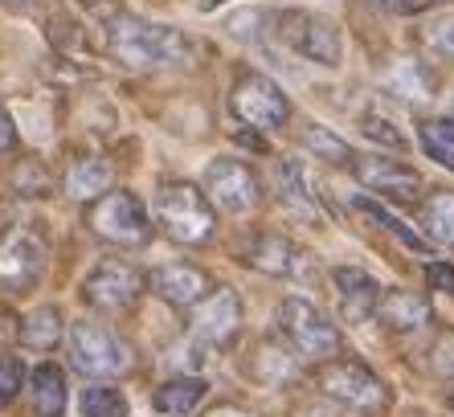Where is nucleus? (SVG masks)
<instances>
[{"label":"nucleus","instance_id":"nucleus-1","mask_svg":"<svg viewBox=\"0 0 454 417\" xmlns=\"http://www.w3.org/2000/svg\"><path fill=\"white\" fill-rule=\"evenodd\" d=\"M106 50L111 58L131 70H164V66H180L189 62L197 45L192 37H184L172 25H156V21H139V17H115L106 25Z\"/></svg>","mask_w":454,"mask_h":417},{"label":"nucleus","instance_id":"nucleus-2","mask_svg":"<svg viewBox=\"0 0 454 417\" xmlns=\"http://www.w3.org/2000/svg\"><path fill=\"white\" fill-rule=\"evenodd\" d=\"M316 381L332 401L348 405L352 413H360V417H385L393 405L389 385H385L369 365H360V360H340L336 356L328 365H319Z\"/></svg>","mask_w":454,"mask_h":417},{"label":"nucleus","instance_id":"nucleus-3","mask_svg":"<svg viewBox=\"0 0 454 417\" xmlns=\"http://www.w3.org/2000/svg\"><path fill=\"white\" fill-rule=\"evenodd\" d=\"M156 225L172 241H201L213 233V205L197 185H164L156 193Z\"/></svg>","mask_w":454,"mask_h":417},{"label":"nucleus","instance_id":"nucleus-4","mask_svg":"<svg viewBox=\"0 0 454 417\" xmlns=\"http://www.w3.org/2000/svg\"><path fill=\"white\" fill-rule=\"evenodd\" d=\"M278 327H283V335L295 344V356L324 360V365L336 360L340 344H344V340H340V327L319 311L316 303L299 299V295L283 299V307H278Z\"/></svg>","mask_w":454,"mask_h":417},{"label":"nucleus","instance_id":"nucleus-5","mask_svg":"<svg viewBox=\"0 0 454 417\" xmlns=\"http://www.w3.org/2000/svg\"><path fill=\"white\" fill-rule=\"evenodd\" d=\"M230 115L238 123H246L250 131H275L291 119V98L286 90L275 83V78H266V74H242L230 90Z\"/></svg>","mask_w":454,"mask_h":417},{"label":"nucleus","instance_id":"nucleus-6","mask_svg":"<svg viewBox=\"0 0 454 417\" xmlns=\"http://www.w3.org/2000/svg\"><path fill=\"white\" fill-rule=\"evenodd\" d=\"M70 365L82 376H119L136 365L131 348L95 319H78L70 327Z\"/></svg>","mask_w":454,"mask_h":417},{"label":"nucleus","instance_id":"nucleus-7","mask_svg":"<svg viewBox=\"0 0 454 417\" xmlns=\"http://www.w3.org/2000/svg\"><path fill=\"white\" fill-rule=\"evenodd\" d=\"M90 230L98 238L115 241V246H144L152 238V217L144 201L131 193V188H115V193H103L90 208Z\"/></svg>","mask_w":454,"mask_h":417},{"label":"nucleus","instance_id":"nucleus-8","mask_svg":"<svg viewBox=\"0 0 454 417\" xmlns=\"http://www.w3.org/2000/svg\"><path fill=\"white\" fill-rule=\"evenodd\" d=\"M278 33L299 58L324 66V70H336L340 58H344L340 29L319 12H286V17H278Z\"/></svg>","mask_w":454,"mask_h":417},{"label":"nucleus","instance_id":"nucleus-9","mask_svg":"<svg viewBox=\"0 0 454 417\" xmlns=\"http://www.w3.org/2000/svg\"><path fill=\"white\" fill-rule=\"evenodd\" d=\"M144 291V274L123 258H106L82 279V303L95 311H123Z\"/></svg>","mask_w":454,"mask_h":417},{"label":"nucleus","instance_id":"nucleus-10","mask_svg":"<svg viewBox=\"0 0 454 417\" xmlns=\"http://www.w3.org/2000/svg\"><path fill=\"white\" fill-rule=\"evenodd\" d=\"M205 188L213 205H222L225 213H250L262 205V177L242 160H213L205 168Z\"/></svg>","mask_w":454,"mask_h":417},{"label":"nucleus","instance_id":"nucleus-11","mask_svg":"<svg viewBox=\"0 0 454 417\" xmlns=\"http://www.w3.org/2000/svg\"><path fill=\"white\" fill-rule=\"evenodd\" d=\"M45 266V246L42 238H33L29 230H9L0 233V287L4 291H29L42 279Z\"/></svg>","mask_w":454,"mask_h":417},{"label":"nucleus","instance_id":"nucleus-12","mask_svg":"<svg viewBox=\"0 0 454 417\" xmlns=\"http://www.w3.org/2000/svg\"><path fill=\"white\" fill-rule=\"evenodd\" d=\"M352 172L364 188H372L377 197H393V201H418L422 197V177L410 164H397L389 156H356Z\"/></svg>","mask_w":454,"mask_h":417},{"label":"nucleus","instance_id":"nucleus-13","mask_svg":"<svg viewBox=\"0 0 454 417\" xmlns=\"http://www.w3.org/2000/svg\"><path fill=\"white\" fill-rule=\"evenodd\" d=\"M209 274L197 262H164V266L152 271V291L160 299H168L172 307H197L209 295Z\"/></svg>","mask_w":454,"mask_h":417},{"label":"nucleus","instance_id":"nucleus-14","mask_svg":"<svg viewBox=\"0 0 454 417\" xmlns=\"http://www.w3.org/2000/svg\"><path fill=\"white\" fill-rule=\"evenodd\" d=\"M242 327V303L230 287L222 291H209L197 307H192V332L209 340V344H225L233 332Z\"/></svg>","mask_w":454,"mask_h":417},{"label":"nucleus","instance_id":"nucleus-15","mask_svg":"<svg viewBox=\"0 0 454 417\" xmlns=\"http://www.w3.org/2000/svg\"><path fill=\"white\" fill-rule=\"evenodd\" d=\"M332 282H336L340 315H344L348 324H364V319L377 315L380 287L369 271H360V266H336V271H332Z\"/></svg>","mask_w":454,"mask_h":417},{"label":"nucleus","instance_id":"nucleus-16","mask_svg":"<svg viewBox=\"0 0 454 417\" xmlns=\"http://www.w3.org/2000/svg\"><path fill=\"white\" fill-rule=\"evenodd\" d=\"M242 258H246V266H254V271L275 274V279H291V274H299L307 254L299 250L291 238H283V233H258V238L246 246Z\"/></svg>","mask_w":454,"mask_h":417},{"label":"nucleus","instance_id":"nucleus-17","mask_svg":"<svg viewBox=\"0 0 454 417\" xmlns=\"http://www.w3.org/2000/svg\"><path fill=\"white\" fill-rule=\"evenodd\" d=\"M377 319L389 327V332L405 335V332H422V327L434 319V311L422 295L389 287V291H380V299H377Z\"/></svg>","mask_w":454,"mask_h":417},{"label":"nucleus","instance_id":"nucleus-18","mask_svg":"<svg viewBox=\"0 0 454 417\" xmlns=\"http://www.w3.org/2000/svg\"><path fill=\"white\" fill-rule=\"evenodd\" d=\"M250 376L266 389H278V385H286V381L299 376V356L286 344L266 340V344H258V352L250 356Z\"/></svg>","mask_w":454,"mask_h":417},{"label":"nucleus","instance_id":"nucleus-19","mask_svg":"<svg viewBox=\"0 0 454 417\" xmlns=\"http://www.w3.org/2000/svg\"><path fill=\"white\" fill-rule=\"evenodd\" d=\"M205 393H209V385H205L201 376H172V381H164V385L152 393V405L164 417H184L201 405Z\"/></svg>","mask_w":454,"mask_h":417},{"label":"nucleus","instance_id":"nucleus-20","mask_svg":"<svg viewBox=\"0 0 454 417\" xmlns=\"http://www.w3.org/2000/svg\"><path fill=\"white\" fill-rule=\"evenodd\" d=\"M33 409H37V417H62L66 413V373L58 365H37L33 368Z\"/></svg>","mask_w":454,"mask_h":417},{"label":"nucleus","instance_id":"nucleus-21","mask_svg":"<svg viewBox=\"0 0 454 417\" xmlns=\"http://www.w3.org/2000/svg\"><path fill=\"white\" fill-rule=\"evenodd\" d=\"M422 230L430 241L454 250V193L450 188H434L422 201Z\"/></svg>","mask_w":454,"mask_h":417},{"label":"nucleus","instance_id":"nucleus-22","mask_svg":"<svg viewBox=\"0 0 454 417\" xmlns=\"http://www.w3.org/2000/svg\"><path fill=\"white\" fill-rule=\"evenodd\" d=\"M103 188H111V164L98 156H82L70 164L66 172V193L78 201H95L103 197Z\"/></svg>","mask_w":454,"mask_h":417},{"label":"nucleus","instance_id":"nucleus-23","mask_svg":"<svg viewBox=\"0 0 454 417\" xmlns=\"http://www.w3.org/2000/svg\"><path fill=\"white\" fill-rule=\"evenodd\" d=\"M278 193H283L286 205L319 213V193H316V185H311V177H307L303 160H283V168H278Z\"/></svg>","mask_w":454,"mask_h":417},{"label":"nucleus","instance_id":"nucleus-24","mask_svg":"<svg viewBox=\"0 0 454 417\" xmlns=\"http://www.w3.org/2000/svg\"><path fill=\"white\" fill-rule=\"evenodd\" d=\"M385 86H389L393 94H402V98H410V103H422V98H434V74L426 70L422 62H413V58H405V62H397L389 74H385Z\"/></svg>","mask_w":454,"mask_h":417},{"label":"nucleus","instance_id":"nucleus-25","mask_svg":"<svg viewBox=\"0 0 454 417\" xmlns=\"http://www.w3.org/2000/svg\"><path fill=\"white\" fill-rule=\"evenodd\" d=\"M352 208H356V213H364V217H372L377 225H385V230H389L393 238L402 241L405 250H413V254H430V241H426L422 233L413 230V225H405V221L397 217V213H389V208H380L372 197H352Z\"/></svg>","mask_w":454,"mask_h":417},{"label":"nucleus","instance_id":"nucleus-26","mask_svg":"<svg viewBox=\"0 0 454 417\" xmlns=\"http://www.w3.org/2000/svg\"><path fill=\"white\" fill-rule=\"evenodd\" d=\"M21 344L33 348V352H45V348L58 344V335H62V311L58 307H37L21 319Z\"/></svg>","mask_w":454,"mask_h":417},{"label":"nucleus","instance_id":"nucleus-27","mask_svg":"<svg viewBox=\"0 0 454 417\" xmlns=\"http://www.w3.org/2000/svg\"><path fill=\"white\" fill-rule=\"evenodd\" d=\"M418 144L434 164L454 172V119H422L418 123Z\"/></svg>","mask_w":454,"mask_h":417},{"label":"nucleus","instance_id":"nucleus-28","mask_svg":"<svg viewBox=\"0 0 454 417\" xmlns=\"http://www.w3.org/2000/svg\"><path fill=\"white\" fill-rule=\"evenodd\" d=\"M299 144L311 152V156H319V160H328V164H352L356 160V152H352L344 139L336 136V131H328V127H319V123H311L299 136Z\"/></svg>","mask_w":454,"mask_h":417},{"label":"nucleus","instance_id":"nucleus-29","mask_svg":"<svg viewBox=\"0 0 454 417\" xmlns=\"http://www.w3.org/2000/svg\"><path fill=\"white\" fill-rule=\"evenodd\" d=\"M78 413L82 417H127V397L115 385H90L78 397Z\"/></svg>","mask_w":454,"mask_h":417},{"label":"nucleus","instance_id":"nucleus-30","mask_svg":"<svg viewBox=\"0 0 454 417\" xmlns=\"http://www.w3.org/2000/svg\"><path fill=\"white\" fill-rule=\"evenodd\" d=\"M422 42L430 45L438 58H450L454 62V17H438V21H430L422 29Z\"/></svg>","mask_w":454,"mask_h":417},{"label":"nucleus","instance_id":"nucleus-31","mask_svg":"<svg viewBox=\"0 0 454 417\" xmlns=\"http://www.w3.org/2000/svg\"><path fill=\"white\" fill-rule=\"evenodd\" d=\"M360 131H364V136H369L372 144H380V147H397V152H402V147L410 144V139H405L402 131H397V127L389 123V119H380V115H364V119H360Z\"/></svg>","mask_w":454,"mask_h":417},{"label":"nucleus","instance_id":"nucleus-32","mask_svg":"<svg viewBox=\"0 0 454 417\" xmlns=\"http://www.w3.org/2000/svg\"><path fill=\"white\" fill-rule=\"evenodd\" d=\"M21 381H25V365L17 356L0 352V405H9L12 397L21 393Z\"/></svg>","mask_w":454,"mask_h":417},{"label":"nucleus","instance_id":"nucleus-33","mask_svg":"<svg viewBox=\"0 0 454 417\" xmlns=\"http://www.w3.org/2000/svg\"><path fill=\"white\" fill-rule=\"evenodd\" d=\"M262 21H270V12H238L230 21V33L242 37V42H262V33H266Z\"/></svg>","mask_w":454,"mask_h":417},{"label":"nucleus","instance_id":"nucleus-34","mask_svg":"<svg viewBox=\"0 0 454 417\" xmlns=\"http://www.w3.org/2000/svg\"><path fill=\"white\" fill-rule=\"evenodd\" d=\"M430 365L438 376H454V335H442L430 352Z\"/></svg>","mask_w":454,"mask_h":417},{"label":"nucleus","instance_id":"nucleus-35","mask_svg":"<svg viewBox=\"0 0 454 417\" xmlns=\"http://www.w3.org/2000/svg\"><path fill=\"white\" fill-rule=\"evenodd\" d=\"M426 282L438 287V291L454 295V266H446V262H430V266H426Z\"/></svg>","mask_w":454,"mask_h":417},{"label":"nucleus","instance_id":"nucleus-36","mask_svg":"<svg viewBox=\"0 0 454 417\" xmlns=\"http://www.w3.org/2000/svg\"><path fill=\"white\" fill-rule=\"evenodd\" d=\"M385 12H393V17H413V12H426L434 4V0H377Z\"/></svg>","mask_w":454,"mask_h":417},{"label":"nucleus","instance_id":"nucleus-37","mask_svg":"<svg viewBox=\"0 0 454 417\" xmlns=\"http://www.w3.org/2000/svg\"><path fill=\"white\" fill-rule=\"evenodd\" d=\"M17 144V127H12V119L0 111V152H9V147Z\"/></svg>","mask_w":454,"mask_h":417},{"label":"nucleus","instance_id":"nucleus-38","mask_svg":"<svg viewBox=\"0 0 454 417\" xmlns=\"http://www.w3.org/2000/svg\"><path fill=\"white\" fill-rule=\"evenodd\" d=\"M209 417H254V413H246V409H238V405H217Z\"/></svg>","mask_w":454,"mask_h":417},{"label":"nucleus","instance_id":"nucleus-39","mask_svg":"<svg viewBox=\"0 0 454 417\" xmlns=\"http://www.w3.org/2000/svg\"><path fill=\"white\" fill-rule=\"evenodd\" d=\"M217 4H230V0H201V9H217Z\"/></svg>","mask_w":454,"mask_h":417},{"label":"nucleus","instance_id":"nucleus-40","mask_svg":"<svg viewBox=\"0 0 454 417\" xmlns=\"http://www.w3.org/2000/svg\"><path fill=\"white\" fill-rule=\"evenodd\" d=\"M0 4H29V0H0Z\"/></svg>","mask_w":454,"mask_h":417},{"label":"nucleus","instance_id":"nucleus-41","mask_svg":"<svg viewBox=\"0 0 454 417\" xmlns=\"http://www.w3.org/2000/svg\"><path fill=\"white\" fill-rule=\"evenodd\" d=\"M450 409H454V389H450Z\"/></svg>","mask_w":454,"mask_h":417}]
</instances>
